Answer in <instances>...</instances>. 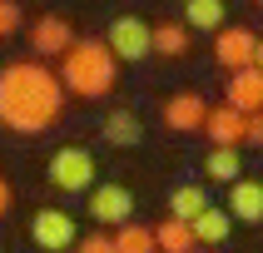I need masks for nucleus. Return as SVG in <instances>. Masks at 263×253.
I'll list each match as a JSON object with an SVG mask.
<instances>
[{"label":"nucleus","instance_id":"nucleus-1","mask_svg":"<svg viewBox=\"0 0 263 253\" xmlns=\"http://www.w3.org/2000/svg\"><path fill=\"white\" fill-rule=\"evenodd\" d=\"M60 114H65V80L45 60L0 65V129L45 134Z\"/></svg>","mask_w":263,"mask_h":253},{"label":"nucleus","instance_id":"nucleus-2","mask_svg":"<svg viewBox=\"0 0 263 253\" xmlns=\"http://www.w3.org/2000/svg\"><path fill=\"white\" fill-rule=\"evenodd\" d=\"M60 60H65L60 65V80L80 100H104L115 89V80H119V55L104 40H74Z\"/></svg>","mask_w":263,"mask_h":253},{"label":"nucleus","instance_id":"nucleus-3","mask_svg":"<svg viewBox=\"0 0 263 253\" xmlns=\"http://www.w3.org/2000/svg\"><path fill=\"white\" fill-rule=\"evenodd\" d=\"M104 45L119 55V65H134V60L154 55V25H144L139 15H119L104 30Z\"/></svg>","mask_w":263,"mask_h":253},{"label":"nucleus","instance_id":"nucleus-4","mask_svg":"<svg viewBox=\"0 0 263 253\" xmlns=\"http://www.w3.org/2000/svg\"><path fill=\"white\" fill-rule=\"evenodd\" d=\"M50 184L65 189V193H89L95 189V154L80 149V144H65L50 159Z\"/></svg>","mask_w":263,"mask_h":253},{"label":"nucleus","instance_id":"nucleus-5","mask_svg":"<svg viewBox=\"0 0 263 253\" xmlns=\"http://www.w3.org/2000/svg\"><path fill=\"white\" fill-rule=\"evenodd\" d=\"M80 238V228H74V219L65 213V208H40L35 219H30V243L45 253H65Z\"/></svg>","mask_w":263,"mask_h":253},{"label":"nucleus","instance_id":"nucleus-6","mask_svg":"<svg viewBox=\"0 0 263 253\" xmlns=\"http://www.w3.org/2000/svg\"><path fill=\"white\" fill-rule=\"evenodd\" d=\"M253 55H258V35H253L249 25H223L219 35H214V60H219L223 70H249Z\"/></svg>","mask_w":263,"mask_h":253},{"label":"nucleus","instance_id":"nucleus-7","mask_svg":"<svg viewBox=\"0 0 263 253\" xmlns=\"http://www.w3.org/2000/svg\"><path fill=\"white\" fill-rule=\"evenodd\" d=\"M89 219L104 223V228H119V223L134 219V193L124 184H104V189H89Z\"/></svg>","mask_w":263,"mask_h":253},{"label":"nucleus","instance_id":"nucleus-8","mask_svg":"<svg viewBox=\"0 0 263 253\" xmlns=\"http://www.w3.org/2000/svg\"><path fill=\"white\" fill-rule=\"evenodd\" d=\"M30 45H35V60H50V55H65L74 45V25L60 20V15H40L30 25Z\"/></svg>","mask_w":263,"mask_h":253},{"label":"nucleus","instance_id":"nucleus-9","mask_svg":"<svg viewBox=\"0 0 263 253\" xmlns=\"http://www.w3.org/2000/svg\"><path fill=\"white\" fill-rule=\"evenodd\" d=\"M204 134L214 139V144H249V114H243V109H234V104L223 100L219 109H209Z\"/></svg>","mask_w":263,"mask_h":253},{"label":"nucleus","instance_id":"nucleus-10","mask_svg":"<svg viewBox=\"0 0 263 253\" xmlns=\"http://www.w3.org/2000/svg\"><path fill=\"white\" fill-rule=\"evenodd\" d=\"M223 100L234 104V109H243V114H258V109H263V70H258V65L234 70L229 85H223Z\"/></svg>","mask_w":263,"mask_h":253},{"label":"nucleus","instance_id":"nucleus-11","mask_svg":"<svg viewBox=\"0 0 263 253\" xmlns=\"http://www.w3.org/2000/svg\"><path fill=\"white\" fill-rule=\"evenodd\" d=\"M204 119H209V104L194 94V89H184V94H174V100L164 104V124L174 134H194V129H204Z\"/></svg>","mask_w":263,"mask_h":253},{"label":"nucleus","instance_id":"nucleus-12","mask_svg":"<svg viewBox=\"0 0 263 253\" xmlns=\"http://www.w3.org/2000/svg\"><path fill=\"white\" fill-rule=\"evenodd\" d=\"M229 213L238 223H263V179H234L229 184Z\"/></svg>","mask_w":263,"mask_h":253},{"label":"nucleus","instance_id":"nucleus-13","mask_svg":"<svg viewBox=\"0 0 263 253\" xmlns=\"http://www.w3.org/2000/svg\"><path fill=\"white\" fill-rule=\"evenodd\" d=\"M204 174L214 179V184H234V179H243V154H238V144H214L204 159Z\"/></svg>","mask_w":263,"mask_h":253},{"label":"nucleus","instance_id":"nucleus-14","mask_svg":"<svg viewBox=\"0 0 263 253\" xmlns=\"http://www.w3.org/2000/svg\"><path fill=\"white\" fill-rule=\"evenodd\" d=\"M229 233H234V213L229 208H214L209 204L199 219H194V238L204 243V248H219V243H229Z\"/></svg>","mask_w":263,"mask_h":253},{"label":"nucleus","instance_id":"nucleus-15","mask_svg":"<svg viewBox=\"0 0 263 253\" xmlns=\"http://www.w3.org/2000/svg\"><path fill=\"white\" fill-rule=\"evenodd\" d=\"M154 238H159V253H194L199 248V238H194V223L189 219H169L154 223Z\"/></svg>","mask_w":263,"mask_h":253},{"label":"nucleus","instance_id":"nucleus-16","mask_svg":"<svg viewBox=\"0 0 263 253\" xmlns=\"http://www.w3.org/2000/svg\"><path fill=\"white\" fill-rule=\"evenodd\" d=\"M189 45H194V35H189V25L184 20H159L154 25V55H189Z\"/></svg>","mask_w":263,"mask_h":253},{"label":"nucleus","instance_id":"nucleus-17","mask_svg":"<svg viewBox=\"0 0 263 253\" xmlns=\"http://www.w3.org/2000/svg\"><path fill=\"white\" fill-rule=\"evenodd\" d=\"M115 248L119 253H159V238H154V228H144V223H119L115 228Z\"/></svg>","mask_w":263,"mask_h":253},{"label":"nucleus","instance_id":"nucleus-18","mask_svg":"<svg viewBox=\"0 0 263 253\" xmlns=\"http://www.w3.org/2000/svg\"><path fill=\"white\" fill-rule=\"evenodd\" d=\"M184 25L189 30H223V0H184Z\"/></svg>","mask_w":263,"mask_h":253},{"label":"nucleus","instance_id":"nucleus-19","mask_svg":"<svg viewBox=\"0 0 263 253\" xmlns=\"http://www.w3.org/2000/svg\"><path fill=\"white\" fill-rule=\"evenodd\" d=\"M209 208V189H199V184H179L174 193H169V213H174V219H199V213H204Z\"/></svg>","mask_w":263,"mask_h":253},{"label":"nucleus","instance_id":"nucleus-20","mask_svg":"<svg viewBox=\"0 0 263 253\" xmlns=\"http://www.w3.org/2000/svg\"><path fill=\"white\" fill-rule=\"evenodd\" d=\"M104 139H109V144H119V149L139 144V139H144V129H139V119H134V109H115V114L104 119Z\"/></svg>","mask_w":263,"mask_h":253},{"label":"nucleus","instance_id":"nucleus-21","mask_svg":"<svg viewBox=\"0 0 263 253\" xmlns=\"http://www.w3.org/2000/svg\"><path fill=\"white\" fill-rule=\"evenodd\" d=\"M20 20H25L20 5H15V0H0V40H10L15 30H20Z\"/></svg>","mask_w":263,"mask_h":253},{"label":"nucleus","instance_id":"nucleus-22","mask_svg":"<svg viewBox=\"0 0 263 253\" xmlns=\"http://www.w3.org/2000/svg\"><path fill=\"white\" fill-rule=\"evenodd\" d=\"M80 253H119V248H115V238L89 233V238H80Z\"/></svg>","mask_w":263,"mask_h":253},{"label":"nucleus","instance_id":"nucleus-23","mask_svg":"<svg viewBox=\"0 0 263 253\" xmlns=\"http://www.w3.org/2000/svg\"><path fill=\"white\" fill-rule=\"evenodd\" d=\"M249 144L263 149V109H258V114H249Z\"/></svg>","mask_w":263,"mask_h":253},{"label":"nucleus","instance_id":"nucleus-24","mask_svg":"<svg viewBox=\"0 0 263 253\" xmlns=\"http://www.w3.org/2000/svg\"><path fill=\"white\" fill-rule=\"evenodd\" d=\"M0 213H10V184L0 179Z\"/></svg>","mask_w":263,"mask_h":253},{"label":"nucleus","instance_id":"nucleus-25","mask_svg":"<svg viewBox=\"0 0 263 253\" xmlns=\"http://www.w3.org/2000/svg\"><path fill=\"white\" fill-rule=\"evenodd\" d=\"M253 65H258V70H263V40H258V55H253Z\"/></svg>","mask_w":263,"mask_h":253},{"label":"nucleus","instance_id":"nucleus-26","mask_svg":"<svg viewBox=\"0 0 263 253\" xmlns=\"http://www.w3.org/2000/svg\"><path fill=\"white\" fill-rule=\"evenodd\" d=\"M258 5H263V0H258Z\"/></svg>","mask_w":263,"mask_h":253},{"label":"nucleus","instance_id":"nucleus-27","mask_svg":"<svg viewBox=\"0 0 263 253\" xmlns=\"http://www.w3.org/2000/svg\"><path fill=\"white\" fill-rule=\"evenodd\" d=\"M194 253H199V248H194Z\"/></svg>","mask_w":263,"mask_h":253}]
</instances>
